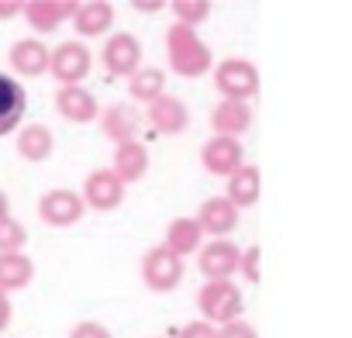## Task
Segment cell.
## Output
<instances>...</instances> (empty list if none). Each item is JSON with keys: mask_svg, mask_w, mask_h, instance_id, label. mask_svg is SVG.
<instances>
[{"mask_svg": "<svg viewBox=\"0 0 352 338\" xmlns=\"http://www.w3.org/2000/svg\"><path fill=\"white\" fill-rule=\"evenodd\" d=\"M166 52H169V66L180 76H201L214 63L211 49L197 38V32L190 25H180V21L166 32Z\"/></svg>", "mask_w": 352, "mask_h": 338, "instance_id": "cell-1", "label": "cell"}, {"mask_svg": "<svg viewBox=\"0 0 352 338\" xmlns=\"http://www.w3.org/2000/svg\"><path fill=\"white\" fill-rule=\"evenodd\" d=\"M197 307L208 324H232L242 314V290L232 280H208L197 293Z\"/></svg>", "mask_w": 352, "mask_h": 338, "instance_id": "cell-2", "label": "cell"}, {"mask_svg": "<svg viewBox=\"0 0 352 338\" xmlns=\"http://www.w3.org/2000/svg\"><path fill=\"white\" fill-rule=\"evenodd\" d=\"M142 280H145L148 290L169 293L176 283L184 280V259L176 256L173 249H166V245H155V249H148L145 259H142Z\"/></svg>", "mask_w": 352, "mask_h": 338, "instance_id": "cell-3", "label": "cell"}, {"mask_svg": "<svg viewBox=\"0 0 352 338\" xmlns=\"http://www.w3.org/2000/svg\"><path fill=\"white\" fill-rule=\"evenodd\" d=\"M214 87L225 93V100H249L259 90V73L249 59H225L214 69Z\"/></svg>", "mask_w": 352, "mask_h": 338, "instance_id": "cell-4", "label": "cell"}, {"mask_svg": "<svg viewBox=\"0 0 352 338\" xmlns=\"http://www.w3.org/2000/svg\"><path fill=\"white\" fill-rule=\"evenodd\" d=\"M83 207H87L83 194H76V190H49L38 201V218L45 225H52V228H69V225H76L83 218Z\"/></svg>", "mask_w": 352, "mask_h": 338, "instance_id": "cell-5", "label": "cell"}, {"mask_svg": "<svg viewBox=\"0 0 352 338\" xmlns=\"http://www.w3.org/2000/svg\"><path fill=\"white\" fill-rule=\"evenodd\" d=\"M49 73H52L63 87H76V83L90 73V52H87V45H80V42H63L59 49H52Z\"/></svg>", "mask_w": 352, "mask_h": 338, "instance_id": "cell-6", "label": "cell"}, {"mask_svg": "<svg viewBox=\"0 0 352 338\" xmlns=\"http://www.w3.org/2000/svg\"><path fill=\"white\" fill-rule=\"evenodd\" d=\"M104 66H107L111 76H128L131 80L142 69V45L124 32L111 35L107 45H104Z\"/></svg>", "mask_w": 352, "mask_h": 338, "instance_id": "cell-7", "label": "cell"}, {"mask_svg": "<svg viewBox=\"0 0 352 338\" xmlns=\"http://www.w3.org/2000/svg\"><path fill=\"white\" fill-rule=\"evenodd\" d=\"M124 197V183L118 180L114 169H94L83 183V201L97 211H114Z\"/></svg>", "mask_w": 352, "mask_h": 338, "instance_id": "cell-8", "label": "cell"}, {"mask_svg": "<svg viewBox=\"0 0 352 338\" xmlns=\"http://www.w3.org/2000/svg\"><path fill=\"white\" fill-rule=\"evenodd\" d=\"M239 266H242V249L225 238H214L201 249V273L208 280H228Z\"/></svg>", "mask_w": 352, "mask_h": 338, "instance_id": "cell-9", "label": "cell"}, {"mask_svg": "<svg viewBox=\"0 0 352 338\" xmlns=\"http://www.w3.org/2000/svg\"><path fill=\"white\" fill-rule=\"evenodd\" d=\"M201 159H204L208 173H214V177H235L239 169H242V145H239L235 138L214 135V138L204 145Z\"/></svg>", "mask_w": 352, "mask_h": 338, "instance_id": "cell-10", "label": "cell"}, {"mask_svg": "<svg viewBox=\"0 0 352 338\" xmlns=\"http://www.w3.org/2000/svg\"><path fill=\"white\" fill-rule=\"evenodd\" d=\"M80 4L73 0H28L25 4V21L35 28V32H56L66 18L76 14Z\"/></svg>", "mask_w": 352, "mask_h": 338, "instance_id": "cell-11", "label": "cell"}, {"mask_svg": "<svg viewBox=\"0 0 352 338\" xmlns=\"http://www.w3.org/2000/svg\"><path fill=\"white\" fill-rule=\"evenodd\" d=\"M25 107H28L25 87H21L14 76L0 73V135H11V131L21 124Z\"/></svg>", "mask_w": 352, "mask_h": 338, "instance_id": "cell-12", "label": "cell"}, {"mask_svg": "<svg viewBox=\"0 0 352 338\" xmlns=\"http://www.w3.org/2000/svg\"><path fill=\"white\" fill-rule=\"evenodd\" d=\"M49 59H52V52H49L45 42H38V38H21V42H14L11 52H8V63H11V69H14L18 76H42V73L49 69Z\"/></svg>", "mask_w": 352, "mask_h": 338, "instance_id": "cell-13", "label": "cell"}, {"mask_svg": "<svg viewBox=\"0 0 352 338\" xmlns=\"http://www.w3.org/2000/svg\"><path fill=\"white\" fill-rule=\"evenodd\" d=\"M148 121L159 135H180L190 124V111L176 100V97H159L155 104H148Z\"/></svg>", "mask_w": 352, "mask_h": 338, "instance_id": "cell-14", "label": "cell"}, {"mask_svg": "<svg viewBox=\"0 0 352 338\" xmlns=\"http://www.w3.org/2000/svg\"><path fill=\"white\" fill-rule=\"evenodd\" d=\"M56 111H59L66 121H76V124H87V121H94V117L100 114L94 93L83 90V87H59V93H56Z\"/></svg>", "mask_w": 352, "mask_h": 338, "instance_id": "cell-15", "label": "cell"}, {"mask_svg": "<svg viewBox=\"0 0 352 338\" xmlns=\"http://www.w3.org/2000/svg\"><path fill=\"white\" fill-rule=\"evenodd\" d=\"M197 225L211 235H228L235 225H239V207L228 201V197H211L201 204L197 211Z\"/></svg>", "mask_w": 352, "mask_h": 338, "instance_id": "cell-16", "label": "cell"}, {"mask_svg": "<svg viewBox=\"0 0 352 338\" xmlns=\"http://www.w3.org/2000/svg\"><path fill=\"white\" fill-rule=\"evenodd\" d=\"M100 128H104V135H107L111 142H118V145L138 142V138H135V131H138V114H135L128 104H111V107H104Z\"/></svg>", "mask_w": 352, "mask_h": 338, "instance_id": "cell-17", "label": "cell"}, {"mask_svg": "<svg viewBox=\"0 0 352 338\" xmlns=\"http://www.w3.org/2000/svg\"><path fill=\"white\" fill-rule=\"evenodd\" d=\"M249 124H252V111H249V104H242V100H221V104L214 107V114H211V128H214L218 135H225V138L242 135Z\"/></svg>", "mask_w": 352, "mask_h": 338, "instance_id": "cell-18", "label": "cell"}, {"mask_svg": "<svg viewBox=\"0 0 352 338\" xmlns=\"http://www.w3.org/2000/svg\"><path fill=\"white\" fill-rule=\"evenodd\" d=\"M35 280V262L25 252H4L0 256V290H25Z\"/></svg>", "mask_w": 352, "mask_h": 338, "instance_id": "cell-19", "label": "cell"}, {"mask_svg": "<svg viewBox=\"0 0 352 338\" xmlns=\"http://www.w3.org/2000/svg\"><path fill=\"white\" fill-rule=\"evenodd\" d=\"M56 148V138L45 124H25L18 131V155L28 162H45Z\"/></svg>", "mask_w": 352, "mask_h": 338, "instance_id": "cell-20", "label": "cell"}, {"mask_svg": "<svg viewBox=\"0 0 352 338\" xmlns=\"http://www.w3.org/2000/svg\"><path fill=\"white\" fill-rule=\"evenodd\" d=\"M145 169H148V152L142 142H128V145H118L114 152V173L121 183H135L145 177Z\"/></svg>", "mask_w": 352, "mask_h": 338, "instance_id": "cell-21", "label": "cell"}, {"mask_svg": "<svg viewBox=\"0 0 352 338\" xmlns=\"http://www.w3.org/2000/svg\"><path fill=\"white\" fill-rule=\"evenodd\" d=\"M73 25L80 35H104L114 25V8L104 4V0H90V4H80L73 14Z\"/></svg>", "mask_w": 352, "mask_h": 338, "instance_id": "cell-22", "label": "cell"}, {"mask_svg": "<svg viewBox=\"0 0 352 338\" xmlns=\"http://www.w3.org/2000/svg\"><path fill=\"white\" fill-rule=\"evenodd\" d=\"M201 235L204 228L197 225V218H176L169 221V232H166V249H173L176 256H187V252H197L201 249Z\"/></svg>", "mask_w": 352, "mask_h": 338, "instance_id": "cell-23", "label": "cell"}, {"mask_svg": "<svg viewBox=\"0 0 352 338\" xmlns=\"http://www.w3.org/2000/svg\"><path fill=\"white\" fill-rule=\"evenodd\" d=\"M228 201L235 207H252L259 201V169L242 166L235 177H228Z\"/></svg>", "mask_w": 352, "mask_h": 338, "instance_id": "cell-24", "label": "cell"}, {"mask_svg": "<svg viewBox=\"0 0 352 338\" xmlns=\"http://www.w3.org/2000/svg\"><path fill=\"white\" fill-rule=\"evenodd\" d=\"M162 87H166V73L148 66V69H138L131 80H128V90L135 100H145V104H155L162 97Z\"/></svg>", "mask_w": 352, "mask_h": 338, "instance_id": "cell-25", "label": "cell"}, {"mask_svg": "<svg viewBox=\"0 0 352 338\" xmlns=\"http://www.w3.org/2000/svg\"><path fill=\"white\" fill-rule=\"evenodd\" d=\"M25 242H28V232H25L21 221H14V218L0 221V256L4 252H21Z\"/></svg>", "mask_w": 352, "mask_h": 338, "instance_id": "cell-26", "label": "cell"}, {"mask_svg": "<svg viewBox=\"0 0 352 338\" xmlns=\"http://www.w3.org/2000/svg\"><path fill=\"white\" fill-rule=\"evenodd\" d=\"M173 11H176V21H180V25L194 28V25H201L211 14V0H176Z\"/></svg>", "mask_w": 352, "mask_h": 338, "instance_id": "cell-27", "label": "cell"}, {"mask_svg": "<svg viewBox=\"0 0 352 338\" xmlns=\"http://www.w3.org/2000/svg\"><path fill=\"white\" fill-rule=\"evenodd\" d=\"M69 338H111V331H107L104 324H97V321H80V324L69 331Z\"/></svg>", "mask_w": 352, "mask_h": 338, "instance_id": "cell-28", "label": "cell"}, {"mask_svg": "<svg viewBox=\"0 0 352 338\" xmlns=\"http://www.w3.org/2000/svg\"><path fill=\"white\" fill-rule=\"evenodd\" d=\"M218 338H256V328L245 321H232V324H221Z\"/></svg>", "mask_w": 352, "mask_h": 338, "instance_id": "cell-29", "label": "cell"}, {"mask_svg": "<svg viewBox=\"0 0 352 338\" xmlns=\"http://www.w3.org/2000/svg\"><path fill=\"white\" fill-rule=\"evenodd\" d=\"M180 338H218V331H214V324H208V321H194V324H187V328L180 331Z\"/></svg>", "mask_w": 352, "mask_h": 338, "instance_id": "cell-30", "label": "cell"}, {"mask_svg": "<svg viewBox=\"0 0 352 338\" xmlns=\"http://www.w3.org/2000/svg\"><path fill=\"white\" fill-rule=\"evenodd\" d=\"M239 269H245V280H259V249L242 252V266Z\"/></svg>", "mask_w": 352, "mask_h": 338, "instance_id": "cell-31", "label": "cell"}, {"mask_svg": "<svg viewBox=\"0 0 352 338\" xmlns=\"http://www.w3.org/2000/svg\"><path fill=\"white\" fill-rule=\"evenodd\" d=\"M18 14H25V4H21V0H0V21L18 18Z\"/></svg>", "mask_w": 352, "mask_h": 338, "instance_id": "cell-32", "label": "cell"}, {"mask_svg": "<svg viewBox=\"0 0 352 338\" xmlns=\"http://www.w3.org/2000/svg\"><path fill=\"white\" fill-rule=\"evenodd\" d=\"M11 324V300H8V293L0 290V331H4Z\"/></svg>", "mask_w": 352, "mask_h": 338, "instance_id": "cell-33", "label": "cell"}, {"mask_svg": "<svg viewBox=\"0 0 352 338\" xmlns=\"http://www.w3.org/2000/svg\"><path fill=\"white\" fill-rule=\"evenodd\" d=\"M4 218H11V204H8V194L0 190V221H4Z\"/></svg>", "mask_w": 352, "mask_h": 338, "instance_id": "cell-34", "label": "cell"}, {"mask_svg": "<svg viewBox=\"0 0 352 338\" xmlns=\"http://www.w3.org/2000/svg\"><path fill=\"white\" fill-rule=\"evenodd\" d=\"M135 8H138V11H155V8H162V4H159V0H135Z\"/></svg>", "mask_w": 352, "mask_h": 338, "instance_id": "cell-35", "label": "cell"}]
</instances>
